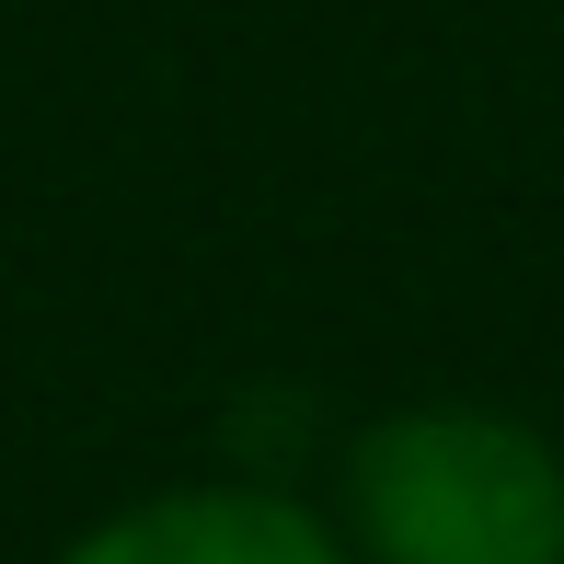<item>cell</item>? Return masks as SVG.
I'll return each mask as SVG.
<instances>
[{
  "instance_id": "2",
  "label": "cell",
  "mask_w": 564,
  "mask_h": 564,
  "mask_svg": "<svg viewBox=\"0 0 564 564\" xmlns=\"http://www.w3.org/2000/svg\"><path fill=\"white\" fill-rule=\"evenodd\" d=\"M58 564H357L335 507L289 496L265 473H185L69 530Z\"/></svg>"
},
{
  "instance_id": "1",
  "label": "cell",
  "mask_w": 564,
  "mask_h": 564,
  "mask_svg": "<svg viewBox=\"0 0 564 564\" xmlns=\"http://www.w3.org/2000/svg\"><path fill=\"white\" fill-rule=\"evenodd\" d=\"M357 564H564V438L507 403H392L335 449Z\"/></svg>"
}]
</instances>
